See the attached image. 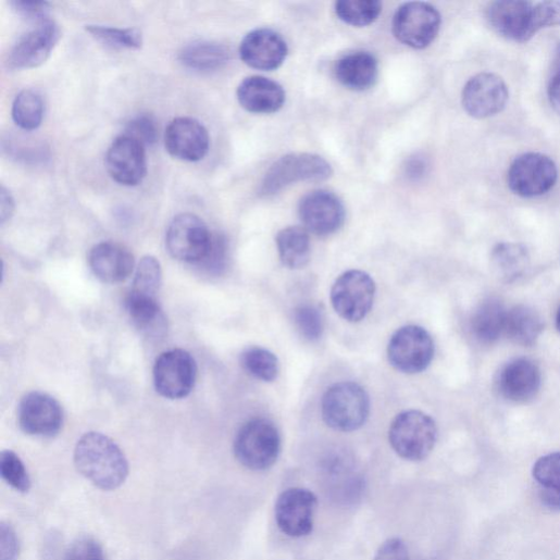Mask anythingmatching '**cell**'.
I'll return each mask as SVG.
<instances>
[{
	"label": "cell",
	"mask_w": 560,
	"mask_h": 560,
	"mask_svg": "<svg viewBox=\"0 0 560 560\" xmlns=\"http://www.w3.org/2000/svg\"><path fill=\"white\" fill-rule=\"evenodd\" d=\"M14 11L21 16L36 21L39 24L48 21L50 4L45 2H26V0H16L11 3Z\"/></svg>",
	"instance_id": "obj_44"
},
{
	"label": "cell",
	"mask_w": 560,
	"mask_h": 560,
	"mask_svg": "<svg viewBox=\"0 0 560 560\" xmlns=\"http://www.w3.org/2000/svg\"><path fill=\"white\" fill-rule=\"evenodd\" d=\"M18 421L27 435L50 438L58 435L63 426V410L51 396L32 393L20 405Z\"/></svg>",
	"instance_id": "obj_15"
},
{
	"label": "cell",
	"mask_w": 560,
	"mask_h": 560,
	"mask_svg": "<svg viewBox=\"0 0 560 560\" xmlns=\"http://www.w3.org/2000/svg\"><path fill=\"white\" fill-rule=\"evenodd\" d=\"M77 470L102 490H114L127 478L128 462L121 448L108 436L88 433L75 448Z\"/></svg>",
	"instance_id": "obj_1"
},
{
	"label": "cell",
	"mask_w": 560,
	"mask_h": 560,
	"mask_svg": "<svg viewBox=\"0 0 560 560\" xmlns=\"http://www.w3.org/2000/svg\"><path fill=\"white\" fill-rule=\"evenodd\" d=\"M370 413V401L362 387L340 383L331 387L322 400V418L334 431L350 433L361 428Z\"/></svg>",
	"instance_id": "obj_4"
},
{
	"label": "cell",
	"mask_w": 560,
	"mask_h": 560,
	"mask_svg": "<svg viewBox=\"0 0 560 560\" xmlns=\"http://www.w3.org/2000/svg\"><path fill=\"white\" fill-rule=\"evenodd\" d=\"M496 274L505 282H514L524 275L530 265V256L521 245L500 244L491 254Z\"/></svg>",
	"instance_id": "obj_31"
},
{
	"label": "cell",
	"mask_w": 560,
	"mask_h": 560,
	"mask_svg": "<svg viewBox=\"0 0 560 560\" xmlns=\"http://www.w3.org/2000/svg\"><path fill=\"white\" fill-rule=\"evenodd\" d=\"M179 60L192 70L210 72L223 67L229 61V51L222 45L201 41L186 47Z\"/></svg>",
	"instance_id": "obj_30"
},
{
	"label": "cell",
	"mask_w": 560,
	"mask_h": 560,
	"mask_svg": "<svg viewBox=\"0 0 560 560\" xmlns=\"http://www.w3.org/2000/svg\"><path fill=\"white\" fill-rule=\"evenodd\" d=\"M0 213H2V224H5L12 219L15 212V202L11 192L3 186L2 194H0Z\"/></svg>",
	"instance_id": "obj_49"
},
{
	"label": "cell",
	"mask_w": 560,
	"mask_h": 560,
	"mask_svg": "<svg viewBox=\"0 0 560 560\" xmlns=\"http://www.w3.org/2000/svg\"><path fill=\"white\" fill-rule=\"evenodd\" d=\"M376 296V284L362 271L351 270L341 274L331 290V302L344 320L356 323L370 312Z\"/></svg>",
	"instance_id": "obj_7"
},
{
	"label": "cell",
	"mask_w": 560,
	"mask_h": 560,
	"mask_svg": "<svg viewBox=\"0 0 560 560\" xmlns=\"http://www.w3.org/2000/svg\"><path fill=\"white\" fill-rule=\"evenodd\" d=\"M228 245L224 236H213L212 246L207 257L199 265L203 266L208 272L219 274L227 264Z\"/></svg>",
	"instance_id": "obj_40"
},
{
	"label": "cell",
	"mask_w": 560,
	"mask_h": 560,
	"mask_svg": "<svg viewBox=\"0 0 560 560\" xmlns=\"http://www.w3.org/2000/svg\"><path fill=\"white\" fill-rule=\"evenodd\" d=\"M543 331L539 314L530 307L517 306L507 311L505 334L521 346L535 344Z\"/></svg>",
	"instance_id": "obj_27"
},
{
	"label": "cell",
	"mask_w": 560,
	"mask_h": 560,
	"mask_svg": "<svg viewBox=\"0 0 560 560\" xmlns=\"http://www.w3.org/2000/svg\"><path fill=\"white\" fill-rule=\"evenodd\" d=\"M45 116V102L40 94L27 89L22 91L13 104V119L25 130L40 127Z\"/></svg>",
	"instance_id": "obj_34"
},
{
	"label": "cell",
	"mask_w": 560,
	"mask_h": 560,
	"mask_svg": "<svg viewBox=\"0 0 560 560\" xmlns=\"http://www.w3.org/2000/svg\"><path fill=\"white\" fill-rule=\"evenodd\" d=\"M548 98L553 110L560 114V64L556 65V71L550 79Z\"/></svg>",
	"instance_id": "obj_47"
},
{
	"label": "cell",
	"mask_w": 560,
	"mask_h": 560,
	"mask_svg": "<svg viewBox=\"0 0 560 560\" xmlns=\"http://www.w3.org/2000/svg\"><path fill=\"white\" fill-rule=\"evenodd\" d=\"M438 439L436 422L420 411L399 414L389 431V441L396 453L408 461L425 460L434 450Z\"/></svg>",
	"instance_id": "obj_2"
},
{
	"label": "cell",
	"mask_w": 560,
	"mask_h": 560,
	"mask_svg": "<svg viewBox=\"0 0 560 560\" xmlns=\"http://www.w3.org/2000/svg\"><path fill=\"white\" fill-rule=\"evenodd\" d=\"M213 235L207 224L197 215L185 213L176 216L170 224L165 245L172 258L199 264L212 246Z\"/></svg>",
	"instance_id": "obj_8"
},
{
	"label": "cell",
	"mask_w": 560,
	"mask_h": 560,
	"mask_svg": "<svg viewBox=\"0 0 560 560\" xmlns=\"http://www.w3.org/2000/svg\"><path fill=\"white\" fill-rule=\"evenodd\" d=\"M162 283V270L159 261L153 257H145L139 262L130 294L155 298Z\"/></svg>",
	"instance_id": "obj_35"
},
{
	"label": "cell",
	"mask_w": 560,
	"mask_h": 560,
	"mask_svg": "<svg viewBox=\"0 0 560 560\" xmlns=\"http://www.w3.org/2000/svg\"><path fill=\"white\" fill-rule=\"evenodd\" d=\"M426 167V161L416 157L409 162L408 174L413 178L422 177Z\"/></svg>",
	"instance_id": "obj_50"
},
{
	"label": "cell",
	"mask_w": 560,
	"mask_h": 560,
	"mask_svg": "<svg viewBox=\"0 0 560 560\" xmlns=\"http://www.w3.org/2000/svg\"><path fill=\"white\" fill-rule=\"evenodd\" d=\"M89 265L101 282L117 284L125 282L133 274L135 260L124 247L113 242H101L91 249Z\"/></svg>",
	"instance_id": "obj_22"
},
{
	"label": "cell",
	"mask_w": 560,
	"mask_h": 560,
	"mask_svg": "<svg viewBox=\"0 0 560 560\" xmlns=\"http://www.w3.org/2000/svg\"><path fill=\"white\" fill-rule=\"evenodd\" d=\"M86 30L96 40L112 48L137 50L142 46L141 33L137 29L87 26Z\"/></svg>",
	"instance_id": "obj_36"
},
{
	"label": "cell",
	"mask_w": 560,
	"mask_h": 560,
	"mask_svg": "<svg viewBox=\"0 0 560 560\" xmlns=\"http://www.w3.org/2000/svg\"><path fill=\"white\" fill-rule=\"evenodd\" d=\"M299 217L307 232L327 237L338 232L345 222V209L333 194L318 190L307 195L299 204Z\"/></svg>",
	"instance_id": "obj_14"
},
{
	"label": "cell",
	"mask_w": 560,
	"mask_h": 560,
	"mask_svg": "<svg viewBox=\"0 0 560 560\" xmlns=\"http://www.w3.org/2000/svg\"><path fill=\"white\" fill-rule=\"evenodd\" d=\"M279 258L291 270L303 269L311 258L309 233L302 227H288L276 237Z\"/></svg>",
	"instance_id": "obj_28"
},
{
	"label": "cell",
	"mask_w": 560,
	"mask_h": 560,
	"mask_svg": "<svg viewBox=\"0 0 560 560\" xmlns=\"http://www.w3.org/2000/svg\"><path fill=\"white\" fill-rule=\"evenodd\" d=\"M373 560H411L409 548L398 537L389 538L377 550Z\"/></svg>",
	"instance_id": "obj_45"
},
{
	"label": "cell",
	"mask_w": 560,
	"mask_h": 560,
	"mask_svg": "<svg viewBox=\"0 0 560 560\" xmlns=\"http://www.w3.org/2000/svg\"><path fill=\"white\" fill-rule=\"evenodd\" d=\"M507 310L503 304L489 298L482 302L472 319V332L475 338L485 345L494 344L505 334Z\"/></svg>",
	"instance_id": "obj_26"
},
{
	"label": "cell",
	"mask_w": 560,
	"mask_h": 560,
	"mask_svg": "<svg viewBox=\"0 0 560 560\" xmlns=\"http://www.w3.org/2000/svg\"><path fill=\"white\" fill-rule=\"evenodd\" d=\"M198 365L190 352L171 349L162 352L153 366V383L157 393L170 400L188 397L195 389Z\"/></svg>",
	"instance_id": "obj_6"
},
{
	"label": "cell",
	"mask_w": 560,
	"mask_h": 560,
	"mask_svg": "<svg viewBox=\"0 0 560 560\" xmlns=\"http://www.w3.org/2000/svg\"><path fill=\"white\" fill-rule=\"evenodd\" d=\"M506 83L497 75L483 73L471 78L462 94L465 111L475 119H487L500 113L508 101Z\"/></svg>",
	"instance_id": "obj_16"
},
{
	"label": "cell",
	"mask_w": 560,
	"mask_h": 560,
	"mask_svg": "<svg viewBox=\"0 0 560 560\" xmlns=\"http://www.w3.org/2000/svg\"><path fill=\"white\" fill-rule=\"evenodd\" d=\"M241 365L250 376L265 383L274 382L279 375V361L270 350L250 347L241 353Z\"/></svg>",
	"instance_id": "obj_33"
},
{
	"label": "cell",
	"mask_w": 560,
	"mask_h": 560,
	"mask_svg": "<svg viewBox=\"0 0 560 560\" xmlns=\"http://www.w3.org/2000/svg\"><path fill=\"white\" fill-rule=\"evenodd\" d=\"M105 164L115 182L125 186L138 185L147 173L145 146L136 138L124 134L110 146Z\"/></svg>",
	"instance_id": "obj_17"
},
{
	"label": "cell",
	"mask_w": 560,
	"mask_h": 560,
	"mask_svg": "<svg viewBox=\"0 0 560 560\" xmlns=\"http://www.w3.org/2000/svg\"><path fill=\"white\" fill-rule=\"evenodd\" d=\"M126 309L133 324L141 333L158 336L165 328L164 315L155 298L128 295Z\"/></svg>",
	"instance_id": "obj_29"
},
{
	"label": "cell",
	"mask_w": 560,
	"mask_h": 560,
	"mask_svg": "<svg viewBox=\"0 0 560 560\" xmlns=\"http://www.w3.org/2000/svg\"><path fill=\"white\" fill-rule=\"evenodd\" d=\"M539 500L550 511H560V490L539 486Z\"/></svg>",
	"instance_id": "obj_48"
},
{
	"label": "cell",
	"mask_w": 560,
	"mask_h": 560,
	"mask_svg": "<svg viewBox=\"0 0 560 560\" xmlns=\"http://www.w3.org/2000/svg\"><path fill=\"white\" fill-rule=\"evenodd\" d=\"M20 557V540L14 528L7 523L0 525V559L17 560Z\"/></svg>",
	"instance_id": "obj_43"
},
{
	"label": "cell",
	"mask_w": 560,
	"mask_h": 560,
	"mask_svg": "<svg viewBox=\"0 0 560 560\" xmlns=\"http://www.w3.org/2000/svg\"><path fill=\"white\" fill-rule=\"evenodd\" d=\"M557 166L547 155L528 152L519 155L510 165V190L521 198H536L552 189L557 181Z\"/></svg>",
	"instance_id": "obj_9"
},
{
	"label": "cell",
	"mask_w": 560,
	"mask_h": 560,
	"mask_svg": "<svg viewBox=\"0 0 560 560\" xmlns=\"http://www.w3.org/2000/svg\"><path fill=\"white\" fill-rule=\"evenodd\" d=\"M234 451L237 460L252 471H266L278 460L282 438L276 426L267 420L256 419L238 432Z\"/></svg>",
	"instance_id": "obj_3"
},
{
	"label": "cell",
	"mask_w": 560,
	"mask_h": 560,
	"mask_svg": "<svg viewBox=\"0 0 560 560\" xmlns=\"http://www.w3.org/2000/svg\"><path fill=\"white\" fill-rule=\"evenodd\" d=\"M542 376L538 366L530 359L518 358L507 363L500 372V395L514 403H526L539 391Z\"/></svg>",
	"instance_id": "obj_21"
},
{
	"label": "cell",
	"mask_w": 560,
	"mask_h": 560,
	"mask_svg": "<svg viewBox=\"0 0 560 560\" xmlns=\"http://www.w3.org/2000/svg\"><path fill=\"white\" fill-rule=\"evenodd\" d=\"M556 325H557L558 331L560 332V308H559V310L557 312Z\"/></svg>",
	"instance_id": "obj_51"
},
{
	"label": "cell",
	"mask_w": 560,
	"mask_h": 560,
	"mask_svg": "<svg viewBox=\"0 0 560 560\" xmlns=\"http://www.w3.org/2000/svg\"><path fill=\"white\" fill-rule=\"evenodd\" d=\"M487 21L499 36L514 42H526L540 30L535 4L523 0H505L490 4Z\"/></svg>",
	"instance_id": "obj_12"
},
{
	"label": "cell",
	"mask_w": 560,
	"mask_h": 560,
	"mask_svg": "<svg viewBox=\"0 0 560 560\" xmlns=\"http://www.w3.org/2000/svg\"><path fill=\"white\" fill-rule=\"evenodd\" d=\"M335 76L348 89L366 90L375 85L378 78V62L366 52L351 53L336 63Z\"/></svg>",
	"instance_id": "obj_24"
},
{
	"label": "cell",
	"mask_w": 560,
	"mask_h": 560,
	"mask_svg": "<svg viewBox=\"0 0 560 560\" xmlns=\"http://www.w3.org/2000/svg\"><path fill=\"white\" fill-rule=\"evenodd\" d=\"M333 171L322 157L312 153H293L281 158L267 171L261 186L263 197H272L297 182H321Z\"/></svg>",
	"instance_id": "obj_5"
},
{
	"label": "cell",
	"mask_w": 560,
	"mask_h": 560,
	"mask_svg": "<svg viewBox=\"0 0 560 560\" xmlns=\"http://www.w3.org/2000/svg\"><path fill=\"white\" fill-rule=\"evenodd\" d=\"M167 152L179 160H202L210 149V135L206 126L191 117H177L167 125L164 134Z\"/></svg>",
	"instance_id": "obj_18"
},
{
	"label": "cell",
	"mask_w": 560,
	"mask_h": 560,
	"mask_svg": "<svg viewBox=\"0 0 560 560\" xmlns=\"http://www.w3.org/2000/svg\"><path fill=\"white\" fill-rule=\"evenodd\" d=\"M0 474L13 488L28 493L32 480L22 459L13 451H4L0 457Z\"/></svg>",
	"instance_id": "obj_37"
},
{
	"label": "cell",
	"mask_w": 560,
	"mask_h": 560,
	"mask_svg": "<svg viewBox=\"0 0 560 560\" xmlns=\"http://www.w3.org/2000/svg\"><path fill=\"white\" fill-rule=\"evenodd\" d=\"M237 97L245 110L257 114L275 113L286 100L279 84L261 76L246 78L238 87Z\"/></svg>",
	"instance_id": "obj_23"
},
{
	"label": "cell",
	"mask_w": 560,
	"mask_h": 560,
	"mask_svg": "<svg viewBox=\"0 0 560 560\" xmlns=\"http://www.w3.org/2000/svg\"><path fill=\"white\" fill-rule=\"evenodd\" d=\"M539 29L560 26V2L535 4Z\"/></svg>",
	"instance_id": "obj_46"
},
{
	"label": "cell",
	"mask_w": 560,
	"mask_h": 560,
	"mask_svg": "<svg viewBox=\"0 0 560 560\" xmlns=\"http://www.w3.org/2000/svg\"><path fill=\"white\" fill-rule=\"evenodd\" d=\"M383 12L377 0H341L335 4L338 18L353 27H365L375 23Z\"/></svg>",
	"instance_id": "obj_32"
},
{
	"label": "cell",
	"mask_w": 560,
	"mask_h": 560,
	"mask_svg": "<svg viewBox=\"0 0 560 560\" xmlns=\"http://www.w3.org/2000/svg\"><path fill=\"white\" fill-rule=\"evenodd\" d=\"M441 26L438 11L426 3H408L399 9L394 20V34L403 45L425 49L437 38Z\"/></svg>",
	"instance_id": "obj_11"
},
{
	"label": "cell",
	"mask_w": 560,
	"mask_h": 560,
	"mask_svg": "<svg viewBox=\"0 0 560 560\" xmlns=\"http://www.w3.org/2000/svg\"><path fill=\"white\" fill-rule=\"evenodd\" d=\"M288 54L285 40L271 29H257L242 40L241 60L259 71H274L283 65Z\"/></svg>",
	"instance_id": "obj_20"
},
{
	"label": "cell",
	"mask_w": 560,
	"mask_h": 560,
	"mask_svg": "<svg viewBox=\"0 0 560 560\" xmlns=\"http://www.w3.org/2000/svg\"><path fill=\"white\" fill-rule=\"evenodd\" d=\"M61 38L60 28L51 21L21 38L13 48L9 64L15 70L36 69L47 62Z\"/></svg>",
	"instance_id": "obj_19"
},
{
	"label": "cell",
	"mask_w": 560,
	"mask_h": 560,
	"mask_svg": "<svg viewBox=\"0 0 560 560\" xmlns=\"http://www.w3.org/2000/svg\"><path fill=\"white\" fill-rule=\"evenodd\" d=\"M125 134L136 138L144 146H150L157 141L158 129L152 117L141 115L128 124L127 132Z\"/></svg>",
	"instance_id": "obj_42"
},
{
	"label": "cell",
	"mask_w": 560,
	"mask_h": 560,
	"mask_svg": "<svg viewBox=\"0 0 560 560\" xmlns=\"http://www.w3.org/2000/svg\"><path fill=\"white\" fill-rule=\"evenodd\" d=\"M533 477L542 487L560 490V452L538 459L533 466Z\"/></svg>",
	"instance_id": "obj_39"
},
{
	"label": "cell",
	"mask_w": 560,
	"mask_h": 560,
	"mask_svg": "<svg viewBox=\"0 0 560 560\" xmlns=\"http://www.w3.org/2000/svg\"><path fill=\"white\" fill-rule=\"evenodd\" d=\"M318 507L316 496L309 489L293 487L284 490L275 503V521L287 536H308L314 524Z\"/></svg>",
	"instance_id": "obj_13"
},
{
	"label": "cell",
	"mask_w": 560,
	"mask_h": 560,
	"mask_svg": "<svg viewBox=\"0 0 560 560\" xmlns=\"http://www.w3.org/2000/svg\"><path fill=\"white\" fill-rule=\"evenodd\" d=\"M65 560H105V556L98 542L83 537L70 546Z\"/></svg>",
	"instance_id": "obj_41"
},
{
	"label": "cell",
	"mask_w": 560,
	"mask_h": 560,
	"mask_svg": "<svg viewBox=\"0 0 560 560\" xmlns=\"http://www.w3.org/2000/svg\"><path fill=\"white\" fill-rule=\"evenodd\" d=\"M325 473L335 498L347 502L359 498L363 490V481L347 457L337 455L328 459Z\"/></svg>",
	"instance_id": "obj_25"
},
{
	"label": "cell",
	"mask_w": 560,
	"mask_h": 560,
	"mask_svg": "<svg viewBox=\"0 0 560 560\" xmlns=\"http://www.w3.org/2000/svg\"><path fill=\"white\" fill-rule=\"evenodd\" d=\"M435 344L422 326L408 325L398 329L388 345V358L397 370L415 375L426 370L433 361Z\"/></svg>",
	"instance_id": "obj_10"
},
{
	"label": "cell",
	"mask_w": 560,
	"mask_h": 560,
	"mask_svg": "<svg viewBox=\"0 0 560 560\" xmlns=\"http://www.w3.org/2000/svg\"><path fill=\"white\" fill-rule=\"evenodd\" d=\"M294 322L300 335L309 341H315L323 335V314L314 306L304 304L298 307L294 313Z\"/></svg>",
	"instance_id": "obj_38"
}]
</instances>
